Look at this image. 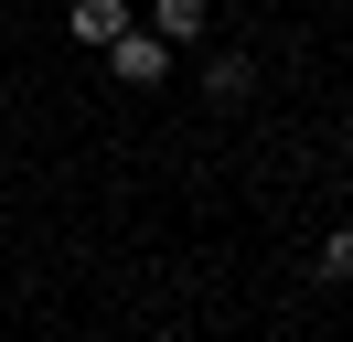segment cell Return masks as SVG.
<instances>
[{
    "label": "cell",
    "mask_w": 353,
    "mask_h": 342,
    "mask_svg": "<svg viewBox=\"0 0 353 342\" xmlns=\"http://www.w3.org/2000/svg\"><path fill=\"white\" fill-rule=\"evenodd\" d=\"M150 32L161 43H203L214 32V0H150Z\"/></svg>",
    "instance_id": "3957f363"
},
{
    "label": "cell",
    "mask_w": 353,
    "mask_h": 342,
    "mask_svg": "<svg viewBox=\"0 0 353 342\" xmlns=\"http://www.w3.org/2000/svg\"><path fill=\"white\" fill-rule=\"evenodd\" d=\"M203 97H214V107H246V97H257V64H246V54H203Z\"/></svg>",
    "instance_id": "277c9868"
},
{
    "label": "cell",
    "mask_w": 353,
    "mask_h": 342,
    "mask_svg": "<svg viewBox=\"0 0 353 342\" xmlns=\"http://www.w3.org/2000/svg\"><path fill=\"white\" fill-rule=\"evenodd\" d=\"M129 21H139L129 0H65V32L86 43V54H97V43H108V32H129Z\"/></svg>",
    "instance_id": "7a4b0ae2"
},
{
    "label": "cell",
    "mask_w": 353,
    "mask_h": 342,
    "mask_svg": "<svg viewBox=\"0 0 353 342\" xmlns=\"http://www.w3.org/2000/svg\"><path fill=\"white\" fill-rule=\"evenodd\" d=\"M321 278H332V289L353 278V225H332V235H321Z\"/></svg>",
    "instance_id": "5b68a950"
},
{
    "label": "cell",
    "mask_w": 353,
    "mask_h": 342,
    "mask_svg": "<svg viewBox=\"0 0 353 342\" xmlns=\"http://www.w3.org/2000/svg\"><path fill=\"white\" fill-rule=\"evenodd\" d=\"M97 54H108V86H129V97H161V86H172V54H182V43H161L150 21H129V32H108Z\"/></svg>",
    "instance_id": "6da1fadb"
}]
</instances>
